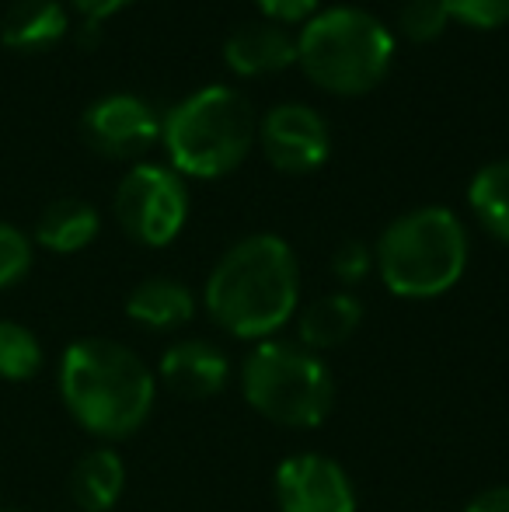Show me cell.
Segmentation results:
<instances>
[{
    "instance_id": "obj_1",
    "label": "cell",
    "mask_w": 509,
    "mask_h": 512,
    "mask_svg": "<svg viewBox=\"0 0 509 512\" xmlns=\"http://www.w3.org/2000/svg\"><path fill=\"white\" fill-rule=\"evenodd\" d=\"M300 300V265L276 234H252L224 251L206 279V310L238 338H269Z\"/></svg>"
},
{
    "instance_id": "obj_2",
    "label": "cell",
    "mask_w": 509,
    "mask_h": 512,
    "mask_svg": "<svg viewBox=\"0 0 509 512\" xmlns=\"http://www.w3.org/2000/svg\"><path fill=\"white\" fill-rule=\"evenodd\" d=\"M60 394L70 415L102 439L133 436L154 408V373L112 338H77L60 359Z\"/></svg>"
},
{
    "instance_id": "obj_3",
    "label": "cell",
    "mask_w": 509,
    "mask_h": 512,
    "mask_svg": "<svg viewBox=\"0 0 509 512\" xmlns=\"http://www.w3.org/2000/svg\"><path fill=\"white\" fill-rule=\"evenodd\" d=\"M297 63L307 81L328 95H367L391 70L394 35L363 7H328L300 28Z\"/></svg>"
},
{
    "instance_id": "obj_4",
    "label": "cell",
    "mask_w": 509,
    "mask_h": 512,
    "mask_svg": "<svg viewBox=\"0 0 509 512\" xmlns=\"http://www.w3.org/2000/svg\"><path fill=\"white\" fill-rule=\"evenodd\" d=\"M161 140L178 175L224 178L252 154L258 140V115L241 91L213 84L164 115Z\"/></svg>"
},
{
    "instance_id": "obj_5",
    "label": "cell",
    "mask_w": 509,
    "mask_h": 512,
    "mask_svg": "<svg viewBox=\"0 0 509 512\" xmlns=\"http://www.w3.org/2000/svg\"><path fill=\"white\" fill-rule=\"evenodd\" d=\"M374 265L394 297L429 300L457 286L468 269V234L447 206L398 216L381 234Z\"/></svg>"
},
{
    "instance_id": "obj_6",
    "label": "cell",
    "mask_w": 509,
    "mask_h": 512,
    "mask_svg": "<svg viewBox=\"0 0 509 512\" xmlns=\"http://www.w3.org/2000/svg\"><path fill=\"white\" fill-rule=\"evenodd\" d=\"M241 391L258 415L290 429H314L335 405L332 373L300 342H258L241 366Z\"/></svg>"
},
{
    "instance_id": "obj_7",
    "label": "cell",
    "mask_w": 509,
    "mask_h": 512,
    "mask_svg": "<svg viewBox=\"0 0 509 512\" xmlns=\"http://www.w3.org/2000/svg\"><path fill=\"white\" fill-rule=\"evenodd\" d=\"M119 227L147 248H164L182 234L189 220V192L175 168L136 164L116 189Z\"/></svg>"
},
{
    "instance_id": "obj_8",
    "label": "cell",
    "mask_w": 509,
    "mask_h": 512,
    "mask_svg": "<svg viewBox=\"0 0 509 512\" xmlns=\"http://www.w3.org/2000/svg\"><path fill=\"white\" fill-rule=\"evenodd\" d=\"M258 143L265 161L283 175L318 171L332 154V133L321 112L300 102L272 105L258 122Z\"/></svg>"
},
{
    "instance_id": "obj_9",
    "label": "cell",
    "mask_w": 509,
    "mask_h": 512,
    "mask_svg": "<svg viewBox=\"0 0 509 512\" xmlns=\"http://www.w3.org/2000/svg\"><path fill=\"white\" fill-rule=\"evenodd\" d=\"M81 133L95 154L112 161H133L161 140V119L143 98L109 95L88 105V112L81 115Z\"/></svg>"
},
{
    "instance_id": "obj_10",
    "label": "cell",
    "mask_w": 509,
    "mask_h": 512,
    "mask_svg": "<svg viewBox=\"0 0 509 512\" xmlns=\"http://www.w3.org/2000/svg\"><path fill=\"white\" fill-rule=\"evenodd\" d=\"M279 512H356V488L346 467L321 453H300L276 471Z\"/></svg>"
},
{
    "instance_id": "obj_11",
    "label": "cell",
    "mask_w": 509,
    "mask_h": 512,
    "mask_svg": "<svg viewBox=\"0 0 509 512\" xmlns=\"http://www.w3.org/2000/svg\"><path fill=\"white\" fill-rule=\"evenodd\" d=\"M161 380L168 384L171 394L185 401H206L217 398L231 380V363L224 349L203 338H185L175 342L161 356Z\"/></svg>"
},
{
    "instance_id": "obj_12",
    "label": "cell",
    "mask_w": 509,
    "mask_h": 512,
    "mask_svg": "<svg viewBox=\"0 0 509 512\" xmlns=\"http://www.w3.org/2000/svg\"><path fill=\"white\" fill-rule=\"evenodd\" d=\"M224 60L241 77H265L297 63V39L276 21H248L224 42Z\"/></svg>"
},
{
    "instance_id": "obj_13",
    "label": "cell",
    "mask_w": 509,
    "mask_h": 512,
    "mask_svg": "<svg viewBox=\"0 0 509 512\" xmlns=\"http://www.w3.org/2000/svg\"><path fill=\"white\" fill-rule=\"evenodd\" d=\"M67 35V11L60 0H14L0 21V39L18 53H39Z\"/></svg>"
},
{
    "instance_id": "obj_14",
    "label": "cell",
    "mask_w": 509,
    "mask_h": 512,
    "mask_svg": "<svg viewBox=\"0 0 509 512\" xmlns=\"http://www.w3.org/2000/svg\"><path fill=\"white\" fill-rule=\"evenodd\" d=\"M129 321L143 324L150 331H171L178 324L192 321L196 314V297L189 293V286L178 283V279H143L126 300Z\"/></svg>"
},
{
    "instance_id": "obj_15",
    "label": "cell",
    "mask_w": 509,
    "mask_h": 512,
    "mask_svg": "<svg viewBox=\"0 0 509 512\" xmlns=\"http://www.w3.org/2000/svg\"><path fill=\"white\" fill-rule=\"evenodd\" d=\"M126 488V464L116 450L102 446V450L84 453L70 471V495L84 512H109L119 502Z\"/></svg>"
},
{
    "instance_id": "obj_16",
    "label": "cell",
    "mask_w": 509,
    "mask_h": 512,
    "mask_svg": "<svg viewBox=\"0 0 509 512\" xmlns=\"http://www.w3.org/2000/svg\"><path fill=\"white\" fill-rule=\"evenodd\" d=\"M363 321V307L349 293H328V297L314 300L300 314V345L311 352L339 349L356 335Z\"/></svg>"
},
{
    "instance_id": "obj_17",
    "label": "cell",
    "mask_w": 509,
    "mask_h": 512,
    "mask_svg": "<svg viewBox=\"0 0 509 512\" xmlns=\"http://www.w3.org/2000/svg\"><path fill=\"white\" fill-rule=\"evenodd\" d=\"M98 209L84 199H56L42 209L39 223H35V241L42 248L56 251V255H74V251L88 248L98 237Z\"/></svg>"
},
{
    "instance_id": "obj_18",
    "label": "cell",
    "mask_w": 509,
    "mask_h": 512,
    "mask_svg": "<svg viewBox=\"0 0 509 512\" xmlns=\"http://www.w3.org/2000/svg\"><path fill=\"white\" fill-rule=\"evenodd\" d=\"M468 206L492 237L509 244V157L492 161L471 178Z\"/></svg>"
},
{
    "instance_id": "obj_19",
    "label": "cell",
    "mask_w": 509,
    "mask_h": 512,
    "mask_svg": "<svg viewBox=\"0 0 509 512\" xmlns=\"http://www.w3.org/2000/svg\"><path fill=\"white\" fill-rule=\"evenodd\" d=\"M42 370V345L35 331L18 321H0V380H32Z\"/></svg>"
},
{
    "instance_id": "obj_20",
    "label": "cell",
    "mask_w": 509,
    "mask_h": 512,
    "mask_svg": "<svg viewBox=\"0 0 509 512\" xmlns=\"http://www.w3.org/2000/svg\"><path fill=\"white\" fill-rule=\"evenodd\" d=\"M450 25V11L443 0H405L398 11V28L412 42H433Z\"/></svg>"
},
{
    "instance_id": "obj_21",
    "label": "cell",
    "mask_w": 509,
    "mask_h": 512,
    "mask_svg": "<svg viewBox=\"0 0 509 512\" xmlns=\"http://www.w3.org/2000/svg\"><path fill=\"white\" fill-rule=\"evenodd\" d=\"M32 269V241L11 223H0V290L25 279Z\"/></svg>"
},
{
    "instance_id": "obj_22",
    "label": "cell",
    "mask_w": 509,
    "mask_h": 512,
    "mask_svg": "<svg viewBox=\"0 0 509 512\" xmlns=\"http://www.w3.org/2000/svg\"><path fill=\"white\" fill-rule=\"evenodd\" d=\"M450 21H461L468 28H499L509 21V0H443Z\"/></svg>"
},
{
    "instance_id": "obj_23",
    "label": "cell",
    "mask_w": 509,
    "mask_h": 512,
    "mask_svg": "<svg viewBox=\"0 0 509 512\" xmlns=\"http://www.w3.org/2000/svg\"><path fill=\"white\" fill-rule=\"evenodd\" d=\"M370 269H374V251L363 241H346L332 258V272L342 283H360V279H367Z\"/></svg>"
},
{
    "instance_id": "obj_24",
    "label": "cell",
    "mask_w": 509,
    "mask_h": 512,
    "mask_svg": "<svg viewBox=\"0 0 509 512\" xmlns=\"http://www.w3.org/2000/svg\"><path fill=\"white\" fill-rule=\"evenodd\" d=\"M255 4L276 25H307L318 14V0H255Z\"/></svg>"
},
{
    "instance_id": "obj_25",
    "label": "cell",
    "mask_w": 509,
    "mask_h": 512,
    "mask_svg": "<svg viewBox=\"0 0 509 512\" xmlns=\"http://www.w3.org/2000/svg\"><path fill=\"white\" fill-rule=\"evenodd\" d=\"M464 512H509V485H496V488H485L482 495L468 502Z\"/></svg>"
},
{
    "instance_id": "obj_26",
    "label": "cell",
    "mask_w": 509,
    "mask_h": 512,
    "mask_svg": "<svg viewBox=\"0 0 509 512\" xmlns=\"http://www.w3.org/2000/svg\"><path fill=\"white\" fill-rule=\"evenodd\" d=\"M70 4H74L88 21H102V18H109V14L123 11V7L133 4V0H70Z\"/></svg>"
},
{
    "instance_id": "obj_27",
    "label": "cell",
    "mask_w": 509,
    "mask_h": 512,
    "mask_svg": "<svg viewBox=\"0 0 509 512\" xmlns=\"http://www.w3.org/2000/svg\"><path fill=\"white\" fill-rule=\"evenodd\" d=\"M4 512H18V509H4Z\"/></svg>"
}]
</instances>
